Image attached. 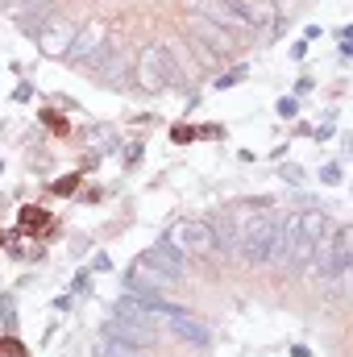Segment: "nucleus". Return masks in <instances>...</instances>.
I'll list each match as a JSON object with an SVG mask.
<instances>
[{
	"instance_id": "f257e3e1",
	"label": "nucleus",
	"mask_w": 353,
	"mask_h": 357,
	"mask_svg": "<svg viewBox=\"0 0 353 357\" xmlns=\"http://www.w3.org/2000/svg\"><path fill=\"white\" fill-rule=\"evenodd\" d=\"M229 220H233V241H237L241 258L254 262V266L270 262L274 233H278V220H283V216H278V212H250V208H237Z\"/></svg>"
},
{
	"instance_id": "f03ea898",
	"label": "nucleus",
	"mask_w": 353,
	"mask_h": 357,
	"mask_svg": "<svg viewBox=\"0 0 353 357\" xmlns=\"http://www.w3.org/2000/svg\"><path fill=\"white\" fill-rule=\"evenodd\" d=\"M167 245H175L179 254L191 262V258H208V254H216V250H220V237H216V225H212V220L191 216V220H179V225H171Z\"/></svg>"
},
{
	"instance_id": "7ed1b4c3",
	"label": "nucleus",
	"mask_w": 353,
	"mask_h": 357,
	"mask_svg": "<svg viewBox=\"0 0 353 357\" xmlns=\"http://www.w3.org/2000/svg\"><path fill=\"white\" fill-rule=\"evenodd\" d=\"M133 79H137V88L150 91V96L167 91V88H171V79H175L171 50H167V46H158V42L142 46V54H137V63H133Z\"/></svg>"
},
{
	"instance_id": "20e7f679",
	"label": "nucleus",
	"mask_w": 353,
	"mask_h": 357,
	"mask_svg": "<svg viewBox=\"0 0 353 357\" xmlns=\"http://www.w3.org/2000/svg\"><path fill=\"white\" fill-rule=\"evenodd\" d=\"M112 50V25L108 21H88V25H80V33H75V42H71V50H67V59L75 63V67H100L104 63V54Z\"/></svg>"
},
{
	"instance_id": "39448f33",
	"label": "nucleus",
	"mask_w": 353,
	"mask_h": 357,
	"mask_svg": "<svg viewBox=\"0 0 353 357\" xmlns=\"http://www.w3.org/2000/svg\"><path fill=\"white\" fill-rule=\"evenodd\" d=\"M75 33H80V25H75L71 17L54 13V17H50L33 38H38V50H42V54H50V59H67V50H71Z\"/></svg>"
},
{
	"instance_id": "423d86ee",
	"label": "nucleus",
	"mask_w": 353,
	"mask_h": 357,
	"mask_svg": "<svg viewBox=\"0 0 353 357\" xmlns=\"http://www.w3.org/2000/svg\"><path fill=\"white\" fill-rule=\"evenodd\" d=\"M187 33H191L208 54H229V50H233V33H229L220 21L204 17V13H191V17H187Z\"/></svg>"
},
{
	"instance_id": "0eeeda50",
	"label": "nucleus",
	"mask_w": 353,
	"mask_h": 357,
	"mask_svg": "<svg viewBox=\"0 0 353 357\" xmlns=\"http://www.w3.org/2000/svg\"><path fill=\"white\" fill-rule=\"evenodd\" d=\"M229 17V25H250V29H266L274 21V0H216Z\"/></svg>"
},
{
	"instance_id": "6e6552de",
	"label": "nucleus",
	"mask_w": 353,
	"mask_h": 357,
	"mask_svg": "<svg viewBox=\"0 0 353 357\" xmlns=\"http://www.w3.org/2000/svg\"><path fill=\"white\" fill-rule=\"evenodd\" d=\"M137 262H146V266L154 270V274H163V278H167L171 287H175L179 278L187 274V258L179 254L175 245H167V241H163V245H154V250H146V254H142Z\"/></svg>"
},
{
	"instance_id": "1a4fd4ad",
	"label": "nucleus",
	"mask_w": 353,
	"mask_h": 357,
	"mask_svg": "<svg viewBox=\"0 0 353 357\" xmlns=\"http://www.w3.org/2000/svg\"><path fill=\"white\" fill-rule=\"evenodd\" d=\"M163 324H167V328L175 333L179 341H187V345H195V349H204V345L212 341V333H208V328H204V324H200L195 316H187L183 307H175V312H171V316H167Z\"/></svg>"
},
{
	"instance_id": "9d476101",
	"label": "nucleus",
	"mask_w": 353,
	"mask_h": 357,
	"mask_svg": "<svg viewBox=\"0 0 353 357\" xmlns=\"http://www.w3.org/2000/svg\"><path fill=\"white\" fill-rule=\"evenodd\" d=\"M104 341H125V345H133V349H154V341H158V333H146V328H137V324H125V320H108L104 324Z\"/></svg>"
},
{
	"instance_id": "9b49d317",
	"label": "nucleus",
	"mask_w": 353,
	"mask_h": 357,
	"mask_svg": "<svg viewBox=\"0 0 353 357\" xmlns=\"http://www.w3.org/2000/svg\"><path fill=\"white\" fill-rule=\"evenodd\" d=\"M125 67H129V59H125V50H117V42H112V50L104 54V63H100L96 71H100V79H104L108 88H117V84H125Z\"/></svg>"
},
{
	"instance_id": "f8f14e48",
	"label": "nucleus",
	"mask_w": 353,
	"mask_h": 357,
	"mask_svg": "<svg viewBox=\"0 0 353 357\" xmlns=\"http://www.w3.org/2000/svg\"><path fill=\"white\" fill-rule=\"evenodd\" d=\"M50 17H54V4H46V0H38V4H29V8H17V25H21L25 33H38Z\"/></svg>"
},
{
	"instance_id": "ddd939ff",
	"label": "nucleus",
	"mask_w": 353,
	"mask_h": 357,
	"mask_svg": "<svg viewBox=\"0 0 353 357\" xmlns=\"http://www.w3.org/2000/svg\"><path fill=\"white\" fill-rule=\"evenodd\" d=\"M17 225H21V233H46L50 229V212L46 208H21Z\"/></svg>"
},
{
	"instance_id": "4468645a",
	"label": "nucleus",
	"mask_w": 353,
	"mask_h": 357,
	"mask_svg": "<svg viewBox=\"0 0 353 357\" xmlns=\"http://www.w3.org/2000/svg\"><path fill=\"white\" fill-rule=\"evenodd\" d=\"M241 79H246V67H237V71L220 75V79H216V88H233V84H241Z\"/></svg>"
},
{
	"instance_id": "2eb2a0df",
	"label": "nucleus",
	"mask_w": 353,
	"mask_h": 357,
	"mask_svg": "<svg viewBox=\"0 0 353 357\" xmlns=\"http://www.w3.org/2000/svg\"><path fill=\"white\" fill-rule=\"evenodd\" d=\"M0 357H25V349H21V341H0Z\"/></svg>"
},
{
	"instance_id": "dca6fc26",
	"label": "nucleus",
	"mask_w": 353,
	"mask_h": 357,
	"mask_svg": "<svg viewBox=\"0 0 353 357\" xmlns=\"http://www.w3.org/2000/svg\"><path fill=\"white\" fill-rule=\"evenodd\" d=\"M75 183H80V175H67L59 187H54V191H59V195H71V191H75Z\"/></svg>"
},
{
	"instance_id": "f3484780",
	"label": "nucleus",
	"mask_w": 353,
	"mask_h": 357,
	"mask_svg": "<svg viewBox=\"0 0 353 357\" xmlns=\"http://www.w3.org/2000/svg\"><path fill=\"white\" fill-rule=\"evenodd\" d=\"M320 178H324V183H337V178H341V171H337V167H324V171H320Z\"/></svg>"
},
{
	"instance_id": "a211bd4d",
	"label": "nucleus",
	"mask_w": 353,
	"mask_h": 357,
	"mask_svg": "<svg viewBox=\"0 0 353 357\" xmlns=\"http://www.w3.org/2000/svg\"><path fill=\"white\" fill-rule=\"evenodd\" d=\"M42 121H46V125H54V129H67V121H63V116H54V112H46Z\"/></svg>"
},
{
	"instance_id": "6ab92c4d",
	"label": "nucleus",
	"mask_w": 353,
	"mask_h": 357,
	"mask_svg": "<svg viewBox=\"0 0 353 357\" xmlns=\"http://www.w3.org/2000/svg\"><path fill=\"white\" fill-rule=\"evenodd\" d=\"M0 4H8V8H29V4H38V0H0Z\"/></svg>"
},
{
	"instance_id": "aec40b11",
	"label": "nucleus",
	"mask_w": 353,
	"mask_h": 357,
	"mask_svg": "<svg viewBox=\"0 0 353 357\" xmlns=\"http://www.w3.org/2000/svg\"><path fill=\"white\" fill-rule=\"evenodd\" d=\"M0 241H4V237H0Z\"/></svg>"
}]
</instances>
